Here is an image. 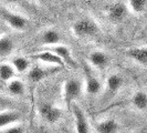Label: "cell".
Returning <instances> with one entry per match:
<instances>
[{
  "label": "cell",
  "instance_id": "7",
  "mask_svg": "<svg viewBox=\"0 0 147 133\" xmlns=\"http://www.w3.org/2000/svg\"><path fill=\"white\" fill-rule=\"evenodd\" d=\"M39 113L42 118L49 122V123H55L58 122L62 117L61 109L52 105L50 103H42L39 108Z\"/></svg>",
  "mask_w": 147,
  "mask_h": 133
},
{
  "label": "cell",
  "instance_id": "13",
  "mask_svg": "<svg viewBox=\"0 0 147 133\" xmlns=\"http://www.w3.org/2000/svg\"><path fill=\"white\" fill-rule=\"evenodd\" d=\"M15 41L9 37L2 35L0 37V59H5L10 57L15 51Z\"/></svg>",
  "mask_w": 147,
  "mask_h": 133
},
{
  "label": "cell",
  "instance_id": "19",
  "mask_svg": "<svg viewBox=\"0 0 147 133\" xmlns=\"http://www.w3.org/2000/svg\"><path fill=\"white\" fill-rule=\"evenodd\" d=\"M11 64L15 68L17 73H24V72L29 71V69L31 68L30 60L27 57H23V56H17V57H15L12 59Z\"/></svg>",
  "mask_w": 147,
  "mask_h": 133
},
{
  "label": "cell",
  "instance_id": "20",
  "mask_svg": "<svg viewBox=\"0 0 147 133\" xmlns=\"http://www.w3.org/2000/svg\"><path fill=\"white\" fill-rule=\"evenodd\" d=\"M15 68L12 66L11 63L9 62H2L0 63V80L3 82H8L10 80H12L16 77Z\"/></svg>",
  "mask_w": 147,
  "mask_h": 133
},
{
  "label": "cell",
  "instance_id": "26",
  "mask_svg": "<svg viewBox=\"0 0 147 133\" xmlns=\"http://www.w3.org/2000/svg\"><path fill=\"white\" fill-rule=\"evenodd\" d=\"M2 35H3V33H2V31H1V29H0V37H1Z\"/></svg>",
  "mask_w": 147,
  "mask_h": 133
},
{
  "label": "cell",
  "instance_id": "25",
  "mask_svg": "<svg viewBox=\"0 0 147 133\" xmlns=\"http://www.w3.org/2000/svg\"><path fill=\"white\" fill-rule=\"evenodd\" d=\"M36 1H37V2H39V3H44L47 0H36Z\"/></svg>",
  "mask_w": 147,
  "mask_h": 133
},
{
  "label": "cell",
  "instance_id": "11",
  "mask_svg": "<svg viewBox=\"0 0 147 133\" xmlns=\"http://www.w3.org/2000/svg\"><path fill=\"white\" fill-rule=\"evenodd\" d=\"M105 84H106V92L111 96H114L116 92H118L122 89L124 84V79L119 74L112 73L107 77Z\"/></svg>",
  "mask_w": 147,
  "mask_h": 133
},
{
  "label": "cell",
  "instance_id": "22",
  "mask_svg": "<svg viewBox=\"0 0 147 133\" xmlns=\"http://www.w3.org/2000/svg\"><path fill=\"white\" fill-rule=\"evenodd\" d=\"M47 75H49V71H47L41 66H33L29 69V78L31 81L39 82L43 80Z\"/></svg>",
  "mask_w": 147,
  "mask_h": 133
},
{
  "label": "cell",
  "instance_id": "18",
  "mask_svg": "<svg viewBox=\"0 0 147 133\" xmlns=\"http://www.w3.org/2000/svg\"><path fill=\"white\" fill-rule=\"evenodd\" d=\"M132 104L134 105V108H135V109H137L138 111L144 112L147 108L146 92H145L144 90L136 91V92L134 93V96H132Z\"/></svg>",
  "mask_w": 147,
  "mask_h": 133
},
{
  "label": "cell",
  "instance_id": "4",
  "mask_svg": "<svg viewBox=\"0 0 147 133\" xmlns=\"http://www.w3.org/2000/svg\"><path fill=\"white\" fill-rule=\"evenodd\" d=\"M71 105H72L71 110L74 118V126L76 133H90V124L84 111L75 102H73Z\"/></svg>",
  "mask_w": 147,
  "mask_h": 133
},
{
  "label": "cell",
  "instance_id": "21",
  "mask_svg": "<svg viewBox=\"0 0 147 133\" xmlns=\"http://www.w3.org/2000/svg\"><path fill=\"white\" fill-rule=\"evenodd\" d=\"M7 90L8 92L11 94V96H22L24 93V83L19 80V79H12L10 81H8L7 84Z\"/></svg>",
  "mask_w": 147,
  "mask_h": 133
},
{
  "label": "cell",
  "instance_id": "6",
  "mask_svg": "<svg viewBox=\"0 0 147 133\" xmlns=\"http://www.w3.org/2000/svg\"><path fill=\"white\" fill-rule=\"evenodd\" d=\"M88 61L90 66L96 70H104L110 64V57L102 50H94L88 53Z\"/></svg>",
  "mask_w": 147,
  "mask_h": 133
},
{
  "label": "cell",
  "instance_id": "3",
  "mask_svg": "<svg viewBox=\"0 0 147 133\" xmlns=\"http://www.w3.org/2000/svg\"><path fill=\"white\" fill-rule=\"evenodd\" d=\"M128 10L126 7L125 2L121 0H115L110 3L106 8V16L109 20L114 23H121L126 19L128 16Z\"/></svg>",
  "mask_w": 147,
  "mask_h": 133
},
{
  "label": "cell",
  "instance_id": "2",
  "mask_svg": "<svg viewBox=\"0 0 147 133\" xmlns=\"http://www.w3.org/2000/svg\"><path fill=\"white\" fill-rule=\"evenodd\" d=\"M0 14H1V17L5 20V22L11 29L17 31V32H23L29 28L30 21L26 16L10 11L7 9H2L0 11Z\"/></svg>",
  "mask_w": 147,
  "mask_h": 133
},
{
  "label": "cell",
  "instance_id": "14",
  "mask_svg": "<svg viewBox=\"0 0 147 133\" xmlns=\"http://www.w3.org/2000/svg\"><path fill=\"white\" fill-rule=\"evenodd\" d=\"M85 91L90 96H97L102 91V82L96 77L88 73L86 80H85Z\"/></svg>",
  "mask_w": 147,
  "mask_h": 133
},
{
  "label": "cell",
  "instance_id": "9",
  "mask_svg": "<svg viewBox=\"0 0 147 133\" xmlns=\"http://www.w3.org/2000/svg\"><path fill=\"white\" fill-rule=\"evenodd\" d=\"M49 50L52 52H54L60 59L63 61L64 66H71V68H75L76 62H75L73 56H72V52H71V50H70L69 47L59 43V44H55V45L50 47Z\"/></svg>",
  "mask_w": 147,
  "mask_h": 133
},
{
  "label": "cell",
  "instance_id": "16",
  "mask_svg": "<svg viewBox=\"0 0 147 133\" xmlns=\"http://www.w3.org/2000/svg\"><path fill=\"white\" fill-rule=\"evenodd\" d=\"M125 5L129 14L135 16H143L146 12L147 0H127Z\"/></svg>",
  "mask_w": 147,
  "mask_h": 133
},
{
  "label": "cell",
  "instance_id": "17",
  "mask_svg": "<svg viewBox=\"0 0 147 133\" xmlns=\"http://www.w3.org/2000/svg\"><path fill=\"white\" fill-rule=\"evenodd\" d=\"M33 58L40 60V61H43L45 63H49V64H55V66H64L63 61L60 59L54 52L50 51V50L43 51V52H41V53H38V54H34Z\"/></svg>",
  "mask_w": 147,
  "mask_h": 133
},
{
  "label": "cell",
  "instance_id": "5",
  "mask_svg": "<svg viewBox=\"0 0 147 133\" xmlns=\"http://www.w3.org/2000/svg\"><path fill=\"white\" fill-rule=\"evenodd\" d=\"M82 83L76 79H70L64 83V100L65 103L71 107V104L81 96Z\"/></svg>",
  "mask_w": 147,
  "mask_h": 133
},
{
  "label": "cell",
  "instance_id": "8",
  "mask_svg": "<svg viewBox=\"0 0 147 133\" xmlns=\"http://www.w3.org/2000/svg\"><path fill=\"white\" fill-rule=\"evenodd\" d=\"M61 40H62V36L59 30L55 28H47L42 30V32L39 36L40 43L47 47H52V45L61 43Z\"/></svg>",
  "mask_w": 147,
  "mask_h": 133
},
{
  "label": "cell",
  "instance_id": "15",
  "mask_svg": "<svg viewBox=\"0 0 147 133\" xmlns=\"http://www.w3.org/2000/svg\"><path fill=\"white\" fill-rule=\"evenodd\" d=\"M20 118H21V115L17 111L8 110L0 112V130L5 129L9 126L16 124L20 120Z\"/></svg>",
  "mask_w": 147,
  "mask_h": 133
},
{
  "label": "cell",
  "instance_id": "1",
  "mask_svg": "<svg viewBox=\"0 0 147 133\" xmlns=\"http://www.w3.org/2000/svg\"><path fill=\"white\" fill-rule=\"evenodd\" d=\"M71 30L74 37L82 40L92 39L98 36L100 33V26L97 22L90 18V17H82L76 19L71 26Z\"/></svg>",
  "mask_w": 147,
  "mask_h": 133
},
{
  "label": "cell",
  "instance_id": "23",
  "mask_svg": "<svg viewBox=\"0 0 147 133\" xmlns=\"http://www.w3.org/2000/svg\"><path fill=\"white\" fill-rule=\"evenodd\" d=\"M26 132V129L24 126H18V124H12V126H9L5 129H1L0 133H24Z\"/></svg>",
  "mask_w": 147,
  "mask_h": 133
},
{
  "label": "cell",
  "instance_id": "24",
  "mask_svg": "<svg viewBox=\"0 0 147 133\" xmlns=\"http://www.w3.org/2000/svg\"><path fill=\"white\" fill-rule=\"evenodd\" d=\"M5 2L10 3V5H17V3H20L22 0H3Z\"/></svg>",
  "mask_w": 147,
  "mask_h": 133
},
{
  "label": "cell",
  "instance_id": "10",
  "mask_svg": "<svg viewBox=\"0 0 147 133\" xmlns=\"http://www.w3.org/2000/svg\"><path fill=\"white\" fill-rule=\"evenodd\" d=\"M125 54L127 58L133 60L137 64H140L143 68H146L147 66V48L146 45L142 47H135L127 49L125 51Z\"/></svg>",
  "mask_w": 147,
  "mask_h": 133
},
{
  "label": "cell",
  "instance_id": "12",
  "mask_svg": "<svg viewBox=\"0 0 147 133\" xmlns=\"http://www.w3.org/2000/svg\"><path fill=\"white\" fill-rule=\"evenodd\" d=\"M95 130L97 133H117L119 124L115 119H105L96 124Z\"/></svg>",
  "mask_w": 147,
  "mask_h": 133
}]
</instances>
